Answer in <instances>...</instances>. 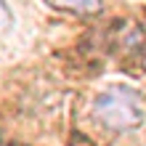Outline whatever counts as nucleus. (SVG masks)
Here are the masks:
<instances>
[{
	"label": "nucleus",
	"instance_id": "nucleus-1",
	"mask_svg": "<svg viewBox=\"0 0 146 146\" xmlns=\"http://www.w3.org/2000/svg\"><path fill=\"white\" fill-rule=\"evenodd\" d=\"M93 111H96L98 122L104 127H109V130H114V133L135 130V127H141L146 122V104L130 88L104 90L93 101Z\"/></svg>",
	"mask_w": 146,
	"mask_h": 146
},
{
	"label": "nucleus",
	"instance_id": "nucleus-2",
	"mask_svg": "<svg viewBox=\"0 0 146 146\" xmlns=\"http://www.w3.org/2000/svg\"><path fill=\"white\" fill-rule=\"evenodd\" d=\"M45 3L56 11H69L77 16H90L101 11V0H45Z\"/></svg>",
	"mask_w": 146,
	"mask_h": 146
},
{
	"label": "nucleus",
	"instance_id": "nucleus-3",
	"mask_svg": "<svg viewBox=\"0 0 146 146\" xmlns=\"http://www.w3.org/2000/svg\"><path fill=\"white\" fill-rule=\"evenodd\" d=\"M11 24H13V13H11V8H8L5 0H0V32H5Z\"/></svg>",
	"mask_w": 146,
	"mask_h": 146
}]
</instances>
